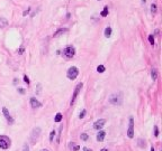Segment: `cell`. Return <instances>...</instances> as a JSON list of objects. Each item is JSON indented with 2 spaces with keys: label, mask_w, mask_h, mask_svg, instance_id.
<instances>
[{
  "label": "cell",
  "mask_w": 162,
  "mask_h": 151,
  "mask_svg": "<svg viewBox=\"0 0 162 151\" xmlns=\"http://www.w3.org/2000/svg\"><path fill=\"white\" fill-rule=\"evenodd\" d=\"M98 1H100V0H98Z\"/></svg>",
  "instance_id": "d590c367"
},
{
  "label": "cell",
  "mask_w": 162,
  "mask_h": 151,
  "mask_svg": "<svg viewBox=\"0 0 162 151\" xmlns=\"http://www.w3.org/2000/svg\"><path fill=\"white\" fill-rule=\"evenodd\" d=\"M83 151H92V150L89 149V148H83Z\"/></svg>",
  "instance_id": "f546056e"
},
{
  "label": "cell",
  "mask_w": 162,
  "mask_h": 151,
  "mask_svg": "<svg viewBox=\"0 0 162 151\" xmlns=\"http://www.w3.org/2000/svg\"><path fill=\"white\" fill-rule=\"evenodd\" d=\"M154 136H159V129H158V126H156V125L154 126Z\"/></svg>",
  "instance_id": "cb8c5ba5"
},
{
  "label": "cell",
  "mask_w": 162,
  "mask_h": 151,
  "mask_svg": "<svg viewBox=\"0 0 162 151\" xmlns=\"http://www.w3.org/2000/svg\"><path fill=\"white\" fill-rule=\"evenodd\" d=\"M97 72L98 73H104L105 72V66L104 65H99V66L97 67Z\"/></svg>",
  "instance_id": "ac0fdd59"
},
{
  "label": "cell",
  "mask_w": 162,
  "mask_h": 151,
  "mask_svg": "<svg viewBox=\"0 0 162 151\" xmlns=\"http://www.w3.org/2000/svg\"><path fill=\"white\" fill-rule=\"evenodd\" d=\"M105 36H106L107 38H109V37L111 36V28L110 27H107L106 29H105Z\"/></svg>",
  "instance_id": "5bb4252c"
},
{
  "label": "cell",
  "mask_w": 162,
  "mask_h": 151,
  "mask_svg": "<svg viewBox=\"0 0 162 151\" xmlns=\"http://www.w3.org/2000/svg\"><path fill=\"white\" fill-rule=\"evenodd\" d=\"M66 31H68V29H66V28H60V29H58L55 33H54V35H53V36H54V37H59V36H61V35H63L64 33H66Z\"/></svg>",
  "instance_id": "8fae6325"
},
{
  "label": "cell",
  "mask_w": 162,
  "mask_h": 151,
  "mask_svg": "<svg viewBox=\"0 0 162 151\" xmlns=\"http://www.w3.org/2000/svg\"><path fill=\"white\" fill-rule=\"evenodd\" d=\"M40 128H35L32 131V134H30V142L34 144L37 141V139L40 138Z\"/></svg>",
  "instance_id": "5b68a950"
},
{
  "label": "cell",
  "mask_w": 162,
  "mask_h": 151,
  "mask_svg": "<svg viewBox=\"0 0 162 151\" xmlns=\"http://www.w3.org/2000/svg\"><path fill=\"white\" fill-rule=\"evenodd\" d=\"M23 53H24V48H20L19 49V54H23Z\"/></svg>",
  "instance_id": "4dcf8cb0"
},
{
  "label": "cell",
  "mask_w": 162,
  "mask_h": 151,
  "mask_svg": "<svg viewBox=\"0 0 162 151\" xmlns=\"http://www.w3.org/2000/svg\"><path fill=\"white\" fill-rule=\"evenodd\" d=\"M29 11H30V8H27V10H25V11H24V14H23V15H24V16H26V15H27V14H28V12H29Z\"/></svg>",
  "instance_id": "4316f807"
},
{
  "label": "cell",
  "mask_w": 162,
  "mask_h": 151,
  "mask_svg": "<svg viewBox=\"0 0 162 151\" xmlns=\"http://www.w3.org/2000/svg\"><path fill=\"white\" fill-rule=\"evenodd\" d=\"M81 87H82V83H79V84L75 86V90H74L73 95H72V100H71V105L74 103V101H75V99H77V96H78V94H79V92H80Z\"/></svg>",
  "instance_id": "52a82bcc"
},
{
  "label": "cell",
  "mask_w": 162,
  "mask_h": 151,
  "mask_svg": "<svg viewBox=\"0 0 162 151\" xmlns=\"http://www.w3.org/2000/svg\"><path fill=\"white\" fill-rule=\"evenodd\" d=\"M127 136H128V138H131V139L134 136V119L133 118L129 119V125H128V130H127Z\"/></svg>",
  "instance_id": "8992f818"
},
{
  "label": "cell",
  "mask_w": 162,
  "mask_h": 151,
  "mask_svg": "<svg viewBox=\"0 0 162 151\" xmlns=\"http://www.w3.org/2000/svg\"><path fill=\"white\" fill-rule=\"evenodd\" d=\"M79 149H80V147H79V146H74V148H73V151H78V150H79Z\"/></svg>",
  "instance_id": "f1b7e54d"
},
{
  "label": "cell",
  "mask_w": 162,
  "mask_h": 151,
  "mask_svg": "<svg viewBox=\"0 0 162 151\" xmlns=\"http://www.w3.org/2000/svg\"><path fill=\"white\" fill-rule=\"evenodd\" d=\"M151 12L152 14H156V5L154 4L151 5Z\"/></svg>",
  "instance_id": "ffe728a7"
},
{
  "label": "cell",
  "mask_w": 162,
  "mask_h": 151,
  "mask_svg": "<svg viewBox=\"0 0 162 151\" xmlns=\"http://www.w3.org/2000/svg\"><path fill=\"white\" fill-rule=\"evenodd\" d=\"M11 146V140L10 138L7 136H0V148L4 149V150H7L9 149Z\"/></svg>",
  "instance_id": "7a4b0ae2"
},
{
  "label": "cell",
  "mask_w": 162,
  "mask_h": 151,
  "mask_svg": "<svg viewBox=\"0 0 162 151\" xmlns=\"http://www.w3.org/2000/svg\"><path fill=\"white\" fill-rule=\"evenodd\" d=\"M29 102H30V106L33 107V109H36V107H40V106H42L40 102H38L35 97H30Z\"/></svg>",
  "instance_id": "30bf717a"
},
{
  "label": "cell",
  "mask_w": 162,
  "mask_h": 151,
  "mask_svg": "<svg viewBox=\"0 0 162 151\" xmlns=\"http://www.w3.org/2000/svg\"><path fill=\"white\" fill-rule=\"evenodd\" d=\"M40 93V84H37V94Z\"/></svg>",
  "instance_id": "83f0119b"
},
{
  "label": "cell",
  "mask_w": 162,
  "mask_h": 151,
  "mask_svg": "<svg viewBox=\"0 0 162 151\" xmlns=\"http://www.w3.org/2000/svg\"><path fill=\"white\" fill-rule=\"evenodd\" d=\"M101 151H108L107 149H101Z\"/></svg>",
  "instance_id": "d6a6232c"
},
{
  "label": "cell",
  "mask_w": 162,
  "mask_h": 151,
  "mask_svg": "<svg viewBox=\"0 0 162 151\" xmlns=\"http://www.w3.org/2000/svg\"><path fill=\"white\" fill-rule=\"evenodd\" d=\"M151 151H154V148L153 147H151Z\"/></svg>",
  "instance_id": "1f68e13d"
},
{
  "label": "cell",
  "mask_w": 162,
  "mask_h": 151,
  "mask_svg": "<svg viewBox=\"0 0 162 151\" xmlns=\"http://www.w3.org/2000/svg\"><path fill=\"white\" fill-rule=\"evenodd\" d=\"M54 121H55V122H61V121H62V114H61V113H58V114L55 115Z\"/></svg>",
  "instance_id": "2e32d148"
},
{
  "label": "cell",
  "mask_w": 162,
  "mask_h": 151,
  "mask_svg": "<svg viewBox=\"0 0 162 151\" xmlns=\"http://www.w3.org/2000/svg\"><path fill=\"white\" fill-rule=\"evenodd\" d=\"M2 113H4L6 120H7L10 124H12V123H14V119L11 118V115H10V113H9V111H8L7 107H4V109H2Z\"/></svg>",
  "instance_id": "9c48e42d"
},
{
  "label": "cell",
  "mask_w": 162,
  "mask_h": 151,
  "mask_svg": "<svg viewBox=\"0 0 162 151\" xmlns=\"http://www.w3.org/2000/svg\"><path fill=\"white\" fill-rule=\"evenodd\" d=\"M105 136H106V132L105 131H99V133L97 134V140L99 141V142H101V141H104Z\"/></svg>",
  "instance_id": "7c38bea8"
},
{
  "label": "cell",
  "mask_w": 162,
  "mask_h": 151,
  "mask_svg": "<svg viewBox=\"0 0 162 151\" xmlns=\"http://www.w3.org/2000/svg\"><path fill=\"white\" fill-rule=\"evenodd\" d=\"M105 123H106V120H105V119H99V120H97V121L95 122V124H93V129L100 130L104 125H105Z\"/></svg>",
  "instance_id": "ba28073f"
},
{
  "label": "cell",
  "mask_w": 162,
  "mask_h": 151,
  "mask_svg": "<svg viewBox=\"0 0 162 151\" xmlns=\"http://www.w3.org/2000/svg\"><path fill=\"white\" fill-rule=\"evenodd\" d=\"M17 91H18L20 94H24V93H25V90L23 89V87H18V89H17Z\"/></svg>",
  "instance_id": "484cf974"
},
{
  "label": "cell",
  "mask_w": 162,
  "mask_h": 151,
  "mask_svg": "<svg viewBox=\"0 0 162 151\" xmlns=\"http://www.w3.org/2000/svg\"><path fill=\"white\" fill-rule=\"evenodd\" d=\"M145 1H146V0H142V2H145Z\"/></svg>",
  "instance_id": "e575fe53"
},
{
  "label": "cell",
  "mask_w": 162,
  "mask_h": 151,
  "mask_svg": "<svg viewBox=\"0 0 162 151\" xmlns=\"http://www.w3.org/2000/svg\"><path fill=\"white\" fill-rule=\"evenodd\" d=\"M8 25V20L4 17H0V28H5Z\"/></svg>",
  "instance_id": "4fadbf2b"
},
{
  "label": "cell",
  "mask_w": 162,
  "mask_h": 151,
  "mask_svg": "<svg viewBox=\"0 0 162 151\" xmlns=\"http://www.w3.org/2000/svg\"><path fill=\"white\" fill-rule=\"evenodd\" d=\"M149 41H150L151 45L154 44V37H153V35H150V36H149Z\"/></svg>",
  "instance_id": "603a6c76"
},
{
  "label": "cell",
  "mask_w": 162,
  "mask_h": 151,
  "mask_svg": "<svg viewBox=\"0 0 162 151\" xmlns=\"http://www.w3.org/2000/svg\"><path fill=\"white\" fill-rule=\"evenodd\" d=\"M40 151H48V150H46V149H43V150H40Z\"/></svg>",
  "instance_id": "836d02e7"
},
{
  "label": "cell",
  "mask_w": 162,
  "mask_h": 151,
  "mask_svg": "<svg viewBox=\"0 0 162 151\" xmlns=\"http://www.w3.org/2000/svg\"><path fill=\"white\" fill-rule=\"evenodd\" d=\"M151 76H152V80H153V81L156 80V77H158V72H156V70H152Z\"/></svg>",
  "instance_id": "9a60e30c"
},
{
  "label": "cell",
  "mask_w": 162,
  "mask_h": 151,
  "mask_svg": "<svg viewBox=\"0 0 162 151\" xmlns=\"http://www.w3.org/2000/svg\"><path fill=\"white\" fill-rule=\"evenodd\" d=\"M24 81H25V83L29 84V78H28V76H27V75H25V76H24Z\"/></svg>",
  "instance_id": "d4e9b609"
},
{
  "label": "cell",
  "mask_w": 162,
  "mask_h": 151,
  "mask_svg": "<svg viewBox=\"0 0 162 151\" xmlns=\"http://www.w3.org/2000/svg\"><path fill=\"white\" fill-rule=\"evenodd\" d=\"M100 15L103 16V17H106L107 15H108V7H104V10L101 11V14Z\"/></svg>",
  "instance_id": "e0dca14e"
},
{
  "label": "cell",
  "mask_w": 162,
  "mask_h": 151,
  "mask_svg": "<svg viewBox=\"0 0 162 151\" xmlns=\"http://www.w3.org/2000/svg\"><path fill=\"white\" fill-rule=\"evenodd\" d=\"M54 136H55V131L53 130V131H51V133H50V141H53L54 140Z\"/></svg>",
  "instance_id": "44dd1931"
},
{
  "label": "cell",
  "mask_w": 162,
  "mask_h": 151,
  "mask_svg": "<svg viewBox=\"0 0 162 151\" xmlns=\"http://www.w3.org/2000/svg\"><path fill=\"white\" fill-rule=\"evenodd\" d=\"M80 138H81V140L87 141V140H88V134H87V133H81Z\"/></svg>",
  "instance_id": "d6986e66"
},
{
  "label": "cell",
  "mask_w": 162,
  "mask_h": 151,
  "mask_svg": "<svg viewBox=\"0 0 162 151\" xmlns=\"http://www.w3.org/2000/svg\"><path fill=\"white\" fill-rule=\"evenodd\" d=\"M63 55L65 56L66 58H72L74 55H75V48L72 46V45H69L64 48L63 50Z\"/></svg>",
  "instance_id": "3957f363"
},
{
  "label": "cell",
  "mask_w": 162,
  "mask_h": 151,
  "mask_svg": "<svg viewBox=\"0 0 162 151\" xmlns=\"http://www.w3.org/2000/svg\"><path fill=\"white\" fill-rule=\"evenodd\" d=\"M109 103L114 104V105H121L123 103V94L121 92L111 94L110 97H109Z\"/></svg>",
  "instance_id": "6da1fadb"
},
{
  "label": "cell",
  "mask_w": 162,
  "mask_h": 151,
  "mask_svg": "<svg viewBox=\"0 0 162 151\" xmlns=\"http://www.w3.org/2000/svg\"><path fill=\"white\" fill-rule=\"evenodd\" d=\"M86 113H87V111L86 110H82L80 112V115H79V119H83L86 116Z\"/></svg>",
  "instance_id": "7402d4cb"
},
{
  "label": "cell",
  "mask_w": 162,
  "mask_h": 151,
  "mask_svg": "<svg viewBox=\"0 0 162 151\" xmlns=\"http://www.w3.org/2000/svg\"><path fill=\"white\" fill-rule=\"evenodd\" d=\"M78 75H79V70L75 66L70 67L68 70V72H66V76H68L69 80H75Z\"/></svg>",
  "instance_id": "277c9868"
}]
</instances>
